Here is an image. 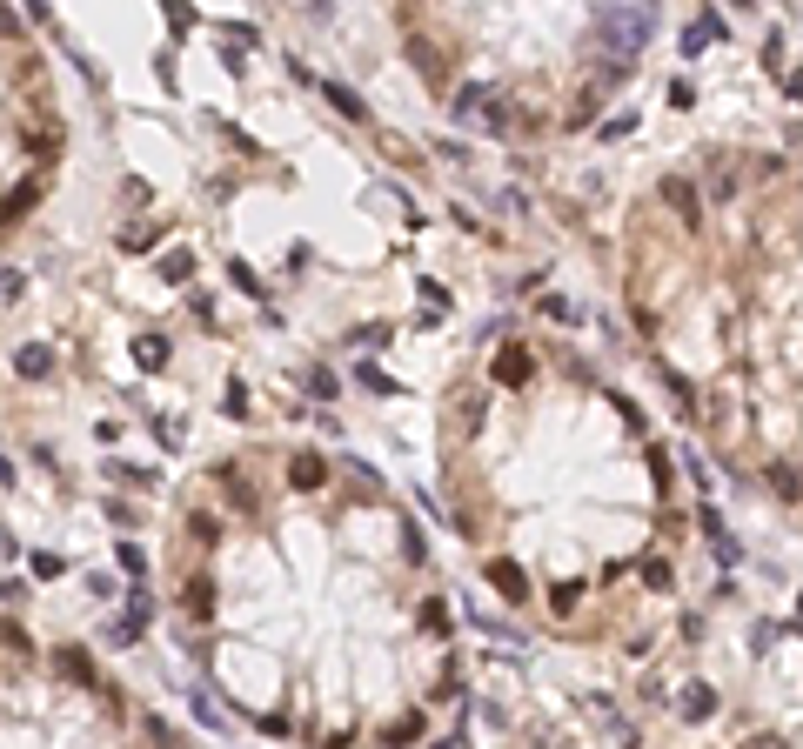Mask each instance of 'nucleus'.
<instances>
[{
  "label": "nucleus",
  "instance_id": "obj_1",
  "mask_svg": "<svg viewBox=\"0 0 803 749\" xmlns=\"http://www.w3.org/2000/svg\"><path fill=\"white\" fill-rule=\"evenodd\" d=\"M716 34H730L716 14H710V20H697V27L683 34V54H690V60H697V54H710V41H716Z\"/></svg>",
  "mask_w": 803,
  "mask_h": 749
},
{
  "label": "nucleus",
  "instance_id": "obj_2",
  "mask_svg": "<svg viewBox=\"0 0 803 749\" xmlns=\"http://www.w3.org/2000/svg\"><path fill=\"white\" fill-rule=\"evenodd\" d=\"M522 374H529V348L515 342V348H502V355H496V382H522Z\"/></svg>",
  "mask_w": 803,
  "mask_h": 749
},
{
  "label": "nucleus",
  "instance_id": "obj_3",
  "mask_svg": "<svg viewBox=\"0 0 803 749\" xmlns=\"http://www.w3.org/2000/svg\"><path fill=\"white\" fill-rule=\"evenodd\" d=\"M710 709H716V696L703 690V683H690V696H683V722H703Z\"/></svg>",
  "mask_w": 803,
  "mask_h": 749
},
{
  "label": "nucleus",
  "instance_id": "obj_4",
  "mask_svg": "<svg viewBox=\"0 0 803 749\" xmlns=\"http://www.w3.org/2000/svg\"><path fill=\"white\" fill-rule=\"evenodd\" d=\"M135 361H141V368H161V361H167V342H161V335H141V342H135Z\"/></svg>",
  "mask_w": 803,
  "mask_h": 749
},
{
  "label": "nucleus",
  "instance_id": "obj_5",
  "mask_svg": "<svg viewBox=\"0 0 803 749\" xmlns=\"http://www.w3.org/2000/svg\"><path fill=\"white\" fill-rule=\"evenodd\" d=\"M47 361H54V355H47V348H20V355H14V368L41 382V374H47Z\"/></svg>",
  "mask_w": 803,
  "mask_h": 749
},
{
  "label": "nucleus",
  "instance_id": "obj_6",
  "mask_svg": "<svg viewBox=\"0 0 803 749\" xmlns=\"http://www.w3.org/2000/svg\"><path fill=\"white\" fill-rule=\"evenodd\" d=\"M161 268H167V282H181V274H195V255H188V248H174Z\"/></svg>",
  "mask_w": 803,
  "mask_h": 749
},
{
  "label": "nucleus",
  "instance_id": "obj_7",
  "mask_svg": "<svg viewBox=\"0 0 803 749\" xmlns=\"http://www.w3.org/2000/svg\"><path fill=\"white\" fill-rule=\"evenodd\" d=\"M321 94H328V101H335V107H342V114H349V120H362V101H355V94H349V88H321Z\"/></svg>",
  "mask_w": 803,
  "mask_h": 749
},
{
  "label": "nucleus",
  "instance_id": "obj_8",
  "mask_svg": "<svg viewBox=\"0 0 803 749\" xmlns=\"http://www.w3.org/2000/svg\"><path fill=\"white\" fill-rule=\"evenodd\" d=\"M121 569H127V575H141V569H148V555H141L135 542H121Z\"/></svg>",
  "mask_w": 803,
  "mask_h": 749
},
{
  "label": "nucleus",
  "instance_id": "obj_9",
  "mask_svg": "<svg viewBox=\"0 0 803 749\" xmlns=\"http://www.w3.org/2000/svg\"><path fill=\"white\" fill-rule=\"evenodd\" d=\"M790 101H803V74H790Z\"/></svg>",
  "mask_w": 803,
  "mask_h": 749
}]
</instances>
